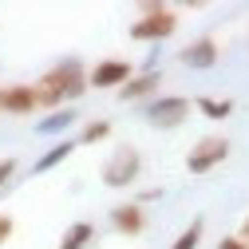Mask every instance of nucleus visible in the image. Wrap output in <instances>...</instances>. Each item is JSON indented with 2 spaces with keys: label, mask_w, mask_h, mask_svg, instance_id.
I'll use <instances>...</instances> for the list:
<instances>
[{
  "label": "nucleus",
  "mask_w": 249,
  "mask_h": 249,
  "mask_svg": "<svg viewBox=\"0 0 249 249\" xmlns=\"http://www.w3.org/2000/svg\"><path fill=\"white\" fill-rule=\"evenodd\" d=\"M32 91H36V103H40V111H64V107H71L83 91H87V68L79 64V59H64V64H55V68H48L36 83H32Z\"/></svg>",
  "instance_id": "f257e3e1"
},
{
  "label": "nucleus",
  "mask_w": 249,
  "mask_h": 249,
  "mask_svg": "<svg viewBox=\"0 0 249 249\" xmlns=\"http://www.w3.org/2000/svg\"><path fill=\"white\" fill-rule=\"evenodd\" d=\"M174 32H178V16L166 4H142V12L131 24V40L135 44H159V40H170Z\"/></svg>",
  "instance_id": "f03ea898"
},
{
  "label": "nucleus",
  "mask_w": 249,
  "mask_h": 249,
  "mask_svg": "<svg viewBox=\"0 0 249 249\" xmlns=\"http://www.w3.org/2000/svg\"><path fill=\"white\" fill-rule=\"evenodd\" d=\"M139 174H142V154H139L135 146H119V150H111V159H107L103 170H99L103 186H111V190H127V186H135Z\"/></svg>",
  "instance_id": "7ed1b4c3"
},
{
  "label": "nucleus",
  "mask_w": 249,
  "mask_h": 249,
  "mask_svg": "<svg viewBox=\"0 0 249 249\" xmlns=\"http://www.w3.org/2000/svg\"><path fill=\"white\" fill-rule=\"evenodd\" d=\"M190 99L186 95H159V99H150V107H146V123L154 131H174V127H182L186 119H190Z\"/></svg>",
  "instance_id": "20e7f679"
},
{
  "label": "nucleus",
  "mask_w": 249,
  "mask_h": 249,
  "mask_svg": "<svg viewBox=\"0 0 249 249\" xmlns=\"http://www.w3.org/2000/svg\"><path fill=\"white\" fill-rule=\"evenodd\" d=\"M230 159V139L226 135H206L194 142V150L186 154V170L190 174H210L213 166H222Z\"/></svg>",
  "instance_id": "39448f33"
},
{
  "label": "nucleus",
  "mask_w": 249,
  "mask_h": 249,
  "mask_svg": "<svg viewBox=\"0 0 249 249\" xmlns=\"http://www.w3.org/2000/svg\"><path fill=\"white\" fill-rule=\"evenodd\" d=\"M217 55H222L217 40H213V36H198V40H190V44L178 52V64L190 68V71H210V68L217 64Z\"/></svg>",
  "instance_id": "423d86ee"
},
{
  "label": "nucleus",
  "mask_w": 249,
  "mask_h": 249,
  "mask_svg": "<svg viewBox=\"0 0 249 249\" xmlns=\"http://www.w3.org/2000/svg\"><path fill=\"white\" fill-rule=\"evenodd\" d=\"M131 75H135L131 59H99V64L87 71V87H95V91H99V87H115V91H119Z\"/></svg>",
  "instance_id": "0eeeda50"
},
{
  "label": "nucleus",
  "mask_w": 249,
  "mask_h": 249,
  "mask_svg": "<svg viewBox=\"0 0 249 249\" xmlns=\"http://www.w3.org/2000/svg\"><path fill=\"white\" fill-rule=\"evenodd\" d=\"M111 226H115L123 237H139V233L146 230V210H142L139 202H119V206L111 210Z\"/></svg>",
  "instance_id": "6e6552de"
},
{
  "label": "nucleus",
  "mask_w": 249,
  "mask_h": 249,
  "mask_svg": "<svg viewBox=\"0 0 249 249\" xmlns=\"http://www.w3.org/2000/svg\"><path fill=\"white\" fill-rule=\"evenodd\" d=\"M159 83H162V71H139V75H131L127 83H123L119 91H115V95L123 99V103H139V99H150L154 95V91H159Z\"/></svg>",
  "instance_id": "1a4fd4ad"
},
{
  "label": "nucleus",
  "mask_w": 249,
  "mask_h": 249,
  "mask_svg": "<svg viewBox=\"0 0 249 249\" xmlns=\"http://www.w3.org/2000/svg\"><path fill=\"white\" fill-rule=\"evenodd\" d=\"M0 95H4V115H32V111H40L32 83H8V87H0Z\"/></svg>",
  "instance_id": "9d476101"
},
{
  "label": "nucleus",
  "mask_w": 249,
  "mask_h": 249,
  "mask_svg": "<svg viewBox=\"0 0 249 249\" xmlns=\"http://www.w3.org/2000/svg\"><path fill=\"white\" fill-rule=\"evenodd\" d=\"M75 150H79V142H75V139H59V142H52V146L40 154V159L32 162V174H48V170H55L59 162H68Z\"/></svg>",
  "instance_id": "9b49d317"
},
{
  "label": "nucleus",
  "mask_w": 249,
  "mask_h": 249,
  "mask_svg": "<svg viewBox=\"0 0 249 249\" xmlns=\"http://www.w3.org/2000/svg\"><path fill=\"white\" fill-rule=\"evenodd\" d=\"M87 245H95V226L91 222H71L55 249H87Z\"/></svg>",
  "instance_id": "f8f14e48"
},
{
  "label": "nucleus",
  "mask_w": 249,
  "mask_h": 249,
  "mask_svg": "<svg viewBox=\"0 0 249 249\" xmlns=\"http://www.w3.org/2000/svg\"><path fill=\"white\" fill-rule=\"evenodd\" d=\"M75 123V111L71 107H64V111H52L48 119H40L36 123V135H64L68 127Z\"/></svg>",
  "instance_id": "ddd939ff"
},
{
  "label": "nucleus",
  "mask_w": 249,
  "mask_h": 249,
  "mask_svg": "<svg viewBox=\"0 0 249 249\" xmlns=\"http://www.w3.org/2000/svg\"><path fill=\"white\" fill-rule=\"evenodd\" d=\"M194 107H198L206 119H213V123H222V119H230V115H233V99H213V95H202V99H194Z\"/></svg>",
  "instance_id": "4468645a"
},
{
  "label": "nucleus",
  "mask_w": 249,
  "mask_h": 249,
  "mask_svg": "<svg viewBox=\"0 0 249 249\" xmlns=\"http://www.w3.org/2000/svg\"><path fill=\"white\" fill-rule=\"evenodd\" d=\"M103 139H111V123H107V119H91V123H83V131H79L75 142L95 146V142H103Z\"/></svg>",
  "instance_id": "2eb2a0df"
},
{
  "label": "nucleus",
  "mask_w": 249,
  "mask_h": 249,
  "mask_svg": "<svg viewBox=\"0 0 249 249\" xmlns=\"http://www.w3.org/2000/svg\"><path fill=\"white\" fill-rule=\"evenodd\" d=\"M202 230H206V226H202V217H198V222H190V226L174 237L170 249H198V245H202Z\"/></svg>",
  "instance_id": "dca6fc26"
},
{
  "label": "nucleus",
  "mask_w": 249,
  "mask_h": 249,
  "mask_svg": "<svg viewBox=\"0 0 249 249\" xmlns=\"http://www.w3.org/2000/svg\"><path fill=\"white\" fill-rule=\"evenodd\" d=\"M16 166H20L16 159H0V190H4V186L16 178Z\"/></svg>",
  "instance_id": "f3484780"
},
{
  "label": "nucleus",
  "mask_w": 249,
  "mask_h": 249,
  "mask_svg": "<svg viewBox=\"0 0 249 249\" xmlns=\"http://www.w3.org/2000/svg\"><path fill=\"white\" fill-rule=\"evenodd\" d=\"M16 233V222H12V213H0V249L8 245V237Z\"/></svg>",
  "instance_id": "a211bd4d"
},
{
  "label": "nucleus",
  "mask_w": 249,
  "mask_h": 249,
  "mask_svg": "<svg viewBox=\"0 0 249 249\" xmlns=\"http://www.w3.org/2000/svg\"><path fill=\"white\" fill-rule=\"evenodd\" d=\"M217 249H249V245H245V241L233 233V237H222V241H217Z\"/></svg>",
  "instance_id": "6ab92c4d"
},
{
  "label": "nucleus",
  "mask_w": 249,
  "mask_h": 249,
  "mask_svg": "<svg viewBox=\"0 0 249 249\" xmlns=\"http://www.w3.org/2000/svg\"><path fill=\"white\" fill-rule=\"evenodd\" d=\"M154 198H162V190H142V194H139V206H142V202H154Z\"/></svg>",
  "instance_id": "aec40b11"
},
{
  "label": "nucleus",
  "mask_w": 249,
  "mask_h": 249,
  "mask_svg": "<svg viewBox=\"0 0 249 249\" xmlns=\"http://www.w3.org/2000/svg\"><path fill=\"white\" fill-rule=\"evenodd\" d=\"M237 237H241V241L249 245V217H245V222H241V230H237Z\"/></svg>",
  "instance_id": "412c9836"
},
{
  "label": "nucleus",
  "mask_w": 249,
  "mask_h": 249,
  "mask_svg": "<svg viewBox=\"0 0 249 249\" xmlns=\"http://www.w3.org/2000/svg\"><path fill=\"white\" fill-rule=\"evenodd\" d=\"M0 115H4V95H0Z\"/></svg>",
  "instance_id": "4be33fe9"
}]
</instances>
